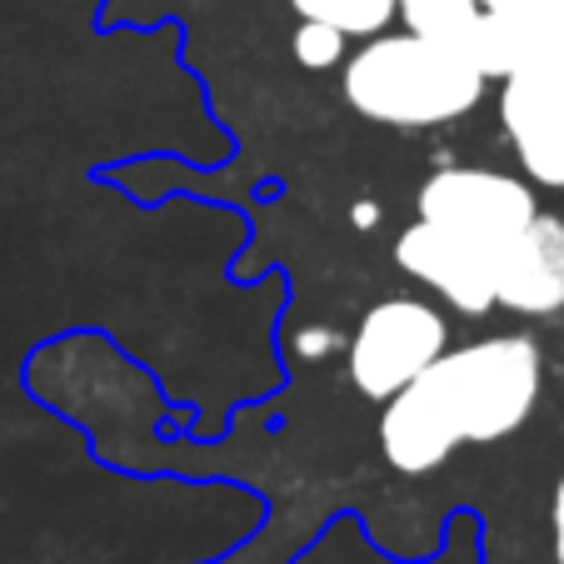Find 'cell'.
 Wrapping results in <instances>:
<instances>
[{
  "instance_id": "obj_1",
  "label": "cell",
  "mask_w": 564,
  "mask_h": 564,
  "mask_svg": "<svg viewBox=\"0 0 564 564\" xmlns=\"http://www.w3.org/2000/svg\"><path fill=\"white\" fill-rule=\"evenodd\" d=\"M544 360L530 335H485L445 350L415 384L384 400L380 449L400 475H430L459 445H495L534 415Z\"/></svg>"
},
{
  "instance_id": "obj_4",
  "label": "cell",
  "mask_w": 564,
  "mask_h": 564,
  "mask_svg": "<svg viewBox=\"0 0 564 564\" xmlns=\"http://www.w3.org/2000/svg\"><path fill=\"white\" fill-rule=\"evenodd\" d=\"M500 126L524 181L564 191V41L530 45L500 75Z\"/></svg>"
},
{
  "instance_id": "obj_3",
  "label": "cell",
  "mask_w": 564,
  "mask_h": 564,
  "mask_svg": "<svg viewBox=\"0 0 564 564\" xmlns=\"http://www.w3.org/2000/svg\"><path fill=\"white\" fill-rule=\"evenodd\" d=\"M449 350V325L430 300L394 295L365 310L355 335L345 340V365H350V384L384 405L390 394L415 384L440 355Z\"/></svg>"
},
{
  "instance_id": "obj_8",
  "label": "cell",
  "mask_w": 564,
  "mask_h": 564,
  "mask_svg": "<svg viewBox=\"0 0 564 564\" xmlns=\"http://www.w3.org/2000/svg\"><path fill=\"white\" fill-rule=\"evenodd\" d=\"M394 21H405L410 35L459 51L485 80H500L510 70V51L495 21L479 11V0H394Z\"/></svg>"
},
{
  "instance_id": "obj_13",
  "label": "cell",
  "mask_w": 564,
  "mask_h": 564,
  "mask_svg": "<svg viewBox=\"0 0 564 564\" xmlns=\"http://www.w3.org/2000/svg\"><path fill=\"white\" fill-rule=\"evenodd\" d=\"M350 220L360 225V230H370V225L380 220V210H375V200H360V205H355V210H350Z\"/></svg>"
},
{
  "instance_id": "obj_10",
  "label": "cell",
  "mask_w": 564,
  "mask_h": 564,
  "mask_svg": "<svg viewBox=\"0 0 564 564\" xmlns=\"http://www.w3.org/2000/svg\"><path fill=\"white\" fill-rule=\"evenodd\" d=\"M345 35L330 31V25H319V21H300L295 41H290V51H295V61L305 65V70H330V65L345 61Z\"/></svg>"
},
{
  "instance_id": "obj_7",
  "label": "cell",
  "mask_w": 564,
  "mask_h": 564,
  "mask_svg": "<svg viewBox=\"0 0 564 564\" xmlns=\"http://www.w3.org/2000/svg\"><path fill=\"white\" fill-rule=\"evenodd\" d=\"M495 305L514 315H560L564 310V215L534 210L495 260Z\"/></svg>"
},
{
  "instance_id": "obj_6",
  "label": "cell",
  "mask_w": 564,
  "mask_h": 564,
  "mask_svg": "<svg viewBox=\"0 0 564 564\" xmlns=\"http://www.w3.org/2000/svg\"><path fill=\"white\" fill-rule=\"evenodd\" d=\"M394 265L405 270L410 280L430 285L459 315H490L495 310V256L435 230L430 220H415L410 230H400Z\"/></svg>"
},
{
  "instance_id": "obj_11",
  "label": "cell",
  "mask_w": 564,
  "mask_h": 564,
  "mask_svg": "<svg viewBox=\"0 0 564 564\" xmlns=\"http://www.w3.org/2000/svg\"><path fill=\"white\" fill-rule=\"evenodd\" d=\"M340 335L335 330H325V325H310V330H300L295 335V350L305 355V360H315V355H330V350H340Z\"/></svg>"
},
{
  "instance_id": "obj_14",
  "label": "cell",
  "mask_w": 564,
  "mask_h": 564,
  "mask_svg": "<svg viewBox=\"0 0 564 564\" xmlns=\"http://www.w3.org/2000/svg\"><path fill=\"white\" fill-rule=\"evenodd\" d=\"M554 564H560V560H554Z\"/></svg>"
},
{
  "instance_id": "obj_9",
  "label": "cell",
  "mask_w": 564,
  "mask_h": 564,
  "mask_svg": "<svg viewBox=\"0 0 564 564\" xmlns=\"http://www.w3.org/2000/svg\"><path fill=\"white\" fill-rule=\"evenodd\" d=\"M300 21H319L345 41H370L394 21V0H290Z\"/></svg>"
},
{
  "instance_id": "obj_2",
  "label": "cell",
  "mask_w": 564,
  "mask_h": 564,
  "mask_svg": "<svg viewBox=\"0 0 564 564\" xmlns=\"http://www.w3.org/2000/svg\"><path fill=\"white\" fill-rule=\"evenodd\" d=\"M355 116L390 130H435L469 116L485 96V75L459 51L425 35H370L345 61L340 80Z\"/></svg>"
},
{
  "instance_id": "obj_12",
  "label": "cell",
  "mask_w": 564,
  "mask_h": 564,
  "mask_svg": "<svg viewBox=\"0 0 564 564\" xmlns=\"http://www.w3.org/2000/svg\"><path fill=\"white\" fill-rule=\"evenodd\" d=\"M550 534H554V560L564 564V475H560L554 500H550Z\"/></svg>"
},
{
  "instance_id": "obj_5",
  "label": "cell",
  "mask_w": 564,
  "mask_h": 564,
  "mask_svg": "<svg viewBox=\"0 0 564 564\" xmlns=\"http://www.w3.org/2000/svg\"><path fill=\"white\" fill-rule=\"evenodd\" d=\"M415 205H420V220H430L435 230L455 235L465 246H479L495 260L540 210L530 181L505 171H485V165H445V171H435L420 185Z\"/></svg>"
}]
</instances>
